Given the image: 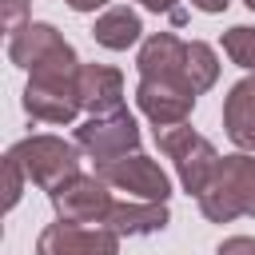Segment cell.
<instances>
[{"mask_svg": "<svg viewBox=\"0 0 255 255\" xmlns=\"http://www.w3.org/2000/svg\"><path fill=\"white\" fill-rule=\"evenodd\" d=\"M195 199H199L203 219H211V223H231L239 215L255 219V155L251 151L223 155L219 171Z\"/></svg>", "mask_w": 255, "mask_h": 255, "instance_id": "6da1fadb", "label": "cell"}, {"mask_svg": "<svg viewBox=\"0 0 255 255\" xmlns=\"http://www.w3.org/2000/svg\"><path fill=\"white\" fill-rule=\"evenodd\" d=\"M155 143H159V151L175 163V175H179V183H183L187 195H199V191L211 183V175L219 171V159H223V155H219L215 143L203 139L187 120H183V124L155 128Z\"/></svg>", "mask_w": 255, "mask_h": 255, "instance_id": "7a4b0ae2", "label": "cell"}, {"mask_svg": "<svg viewBox=\"0 0 255 255\" xmlns=\"http://www.w3.org/2000/svg\"><path fill=\"white\" fill-rule=\"evenodd\" d=\"M8 151L20 159L28 183H36L40 191H56L72 175H80V147L60 135H24Z\"/></svg>", "mask_w": 255, "mask_h": 255, "instance_id": "3957f363", "label": "cell"}, {"mask_svg": "<svg viewBox=\"0 0 255 255\" xmlns=\"http://www.w3.org/2000/svg\"><path fill=\"white\" fill-rule=\"evenodd\" d=\"M80 72V68H76ZM76 72L68 68H40V72H28V84H24V112L32 120H44V124H72L84 108H80V96H76Z\"/></svg>", "mask_w": 255, "mask_h": 255, "instance_id": "277c9868", "label": "cell"}, {"mask_svg": "<svg viewBox=\"0 0 255 255\" xmlns=\"http://www.w3.org/2000/svg\"><path fill=\"white\" fill-rule=\"evenodd\" d=\"M8 60L16 68H24V72H40V68H68V72H76L80 68L76 48L48 20H32L20 32H12L8 36Z\"/></svg>", "mask_w": 255, "mask_h": 255, "instance_id": "5b68a950", "label": "cell"}, {"mask_svg": "<svg viewBox=\"0 0 255 255\" xmlns=\"http://www.w3.org/2000/svg\"><path fill=\"white\" fill-rule=\"evenodd\" d=\"M76 147L84 155H92L96 163L100 159H116V155H131L139 151V124L128 108H116V112H104V116H88L80 128H76Z\"/></svg>", "mask_w": 255, "mask_h": 255, "instance_id": "8992f818", "label": "cell"}, {"mask_svg": "<svg viewBox=\"0 0 255 255\" xmlns=\"http://www.w3.org/2000/svg\"><path fill=\"white\" fill-rule=\"evenodd\" d=\"M96 175L116 187V191H128L135 199H155V203H167L171 195V175L147 159L143 151H131V155H116V159H100L96 163Z\"/></svg>", "mask_w": 255, "mask_h": 255, "instance_id": "52a82bcc", "label": "cell"}, {"mask_svg": "<svg viewBox=\"0 0 255 255\" xmlns=\"http://www.w3.org/2000/svg\"><path fill=\"white\" fill-rule=\"evenodd\" d=\"M48 199H52V211H56V219H64V223H104L108 219V211H112V191H108V183L92 171V175H72L68 183H60L56 191H48Z\"/></svg>", "mask_w": 255, "mask_h": 255, "instance_id": "ba28073f", "label": "cell"}, {"mask_svg": "<svg viewBox=\"0 0 255 255\" xmlns=\"http://www.w3.org/2000/svg\"><path fill=\"white\" fill-rule=\"evenodd\" d=\"M36 255H120V235L112 227L88 223H48L36 239Z\"/></svg>", "mask_w": 255, "mask_h": 255, "instance_id": "9c48e42d", "label": "cell"}, {"mask_svg": "<svg viewBox=\"0 0 255 255\" xmlns=\"http://www.w3.org/2000/svg\"><path fill=\"white\" fill-rule=\"evenodd\" d=\"M135 104H139V112H143L155 128H167V124H183V120L191 116L195 92H191L183 80H139Z\"/></svg>", "mask_w": 255, "mask_h": 255, "instance_id": "30bf717a", "label": "cell"}, {"mask_svg": "<svg viewBox=\"0 0 255 255\" xmlns=\"http://www.w3.org/2000/svg\"><path fill=\"white\" fill-rule=\"evenodd\" d=\"M76 96L88 116H104L124 108V76L112 64H80L76 72Z\"/></svg>", "mask_w": 255, "mask_h": 255, "instance_id": "8fae6325", "label": "cell"}, {"mask_svg": "<svg viewBox=\"0 0 255 255\" xmlns=\"http://www.w3.org/2000/svg\"><path fill=\"white\" fill-rule=\"evenodd\" d=\"M183 60H187V44L175 32H151L139 44L135 68H139V80H183Z\"/></svg>", "mask_w": 255, "mask_h": 255, "instance_id": "7c38bea8", "label": "cell"}, {"mask_svg": "<svg viewBox=\"0 0 255 255\" xmlns=\"http://www.w3.org/2000/svg\"><path fill=\"white\" fill-rule=\"evenodd\" d=\"M223 131L239 151H255V76H243L223 96Z\"/></svg>", "mask_w": 255, "mask_h": 255, "instance_id": "4fadbf2b", "label": "cell"}, {"mask_svg": "<svg viewBox=\"0 0 255 255\" xmlns=\"http://www.w3.org/2000/svg\"><path fill=\"white\" fill-rule=\"evenodd\" d=\"M171 223V211L167 203H155V199H124V203H112L104 227H112L120 239L124 235H155Z\"/></svg>", "mask_w": 255, "mask_h": 255, "instance_id": "5bb4252c", "label": "cell"}, {"mask_svg": "<svg viewBox=\"0 0 255 255\" xmlns=\"http://www.w3.org/2000/svg\"><path fill=\"white\" fill-rule=\"evenodd\" d=\"M92 36H96V44L108 48V52H128V48L139 44V36H143L139 12L128 8V4H108V8L96 16Z\"/></svg>", "mask_w": 255, "mask_h": 255, "instance_id": "9a60e30c", "label": "cell"}, {"mask_svg": "<svg viewBox=\"0 0 255 255\" xmlns=\"http://www.w3.org/2000/svg\"><path fill=\"white\" fill-rule=\"evenodd\" d=\"M183 80L191 84V92H195V96H199V92H207V88H215V80H219V56H215V48H211V44H203V40H191V44H187Z\"/></svg>", "mask_w": 255, "mask_h": 255, "instance_id": "2e32d148", "label": "cell"}, {"mask_svg": "<svg viewBox=\"0 0 255 255\" xmlns=\"http://www.w3.org/2000/svg\"><path fill=\"white\" fill-rule=\"evenodd\" d=\"M223 52L231 64H239L243 72L255 76V28L251 24H235L223 32Z\"/></svg>", "mask_w": 255, "mask_h": 255, "instance_id": "e0dca14e", "label": "cell"}, {"mask_svg": "<svg viewBox=\"0 0 255 255\" xmlns=\"http://www.w3.org/2000/svg\"><path fill=\"white\" fill-rule=\"evenodd\" d=\"M24 183H28V175H24L20 159L8 151V155H4V207H8V211L20 203V191H24Z\"/></svg>", "mask_w": 255, "mask_h": 255, "instance_id": "ac0fdd59", "label": "cell"}, {"mask_svg": "<svg viewBox=\"0 0 255 255\" xmlns=\"http://www.w3.org/2000/svg\"><path fill=\"white\" fill-rule=\"evenodd\" d=\"M0 8H4V32H8V36L20 32L24 24H32V16H28V0H0Z\"/></svg>", "mask_w": 255, "mask_h": 255, "instance_id": "d6986e66", "label": "cell"}, {"mask_svg": "<svg viewBox=\"0 0 255 255\" xmlns=\"http://www.w3.org/2000/svg\"><path fill=\"white\" fill-rule=\"evenodd\" d=\"M215 255H255V239L251 235H227L215 247Z\"/></svg>", "mask_w": 255, "mask_h": 255, "instance_id": "ffe728a7", "label": "cell"}, {"mask_svg": "<svg viewBox=\"0 0 255 255\" xmlns=\"http://www.w3.org/2000/svg\"><path fill=\"white\" fill-rule=\"evenodd\" d=\"M139 4H143L147 12H167L175 24H183V20H187V16H183V8H179V0H139Z\"/></svg>", "mask_w": 255, "mask_h": 255, "instance_id": "44dd1931", "label": "cell"}, {"mask_svg": "<svg viewBox=\"0 0 255 255\" xmlns=\"http://www.w3.org/2000/svg\"><path fill=\"white\" fill-rule=\"evenodd\" d=\"M227 4H231V0H191V8H199V12H207V16L227 12Z\"/></svg>", "mask_w": 255, "mask_h": 255, "instance_id": "7402d4cb", "label": "cell"}, {"mask_svg": "<svg viewBox=\"0 0 255 255\" xmlns=\"http://www.w3.org/2000/svg\"><path fill=\"white\" fill-rule=\"evenodd\" d=\"M72 12H96V8H108L112 0H64Z\"/></svg>", "mask_w": 255, "mask_h": 255, "instance_id": "603a6c76", "label": "cell"}, {"mask_svg": "<svg viewBox=\"0 0 255 255\" xmlns=\"http://www.w3.org/2000/svg\"><path fill=\"white\" fill-rule=\"evenodd\" d=\"M243 4H247V8H251V12H255V0H243Z\"/></svg>", "mask_w": 255, "mask_h": 255, "instance_id": "cb8c5ba5", "label": "cell"}]
</instances>
